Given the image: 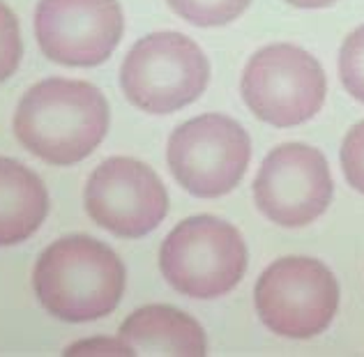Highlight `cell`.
<instances>
[{"instance_id": "cell-3", "label": "cell", "mask_w": 364, "mask_h": 357, "mask_svg": "<svg viewBox=\"0 0 364 357\" xmlns=\"http://www.w3.org/2000/svg\"><path fill=\"white\" fill-rule=\"evenodd\" d=\"M164 279L178 293L213 300L233 291L247 270V247L224 219L189 217L168 233L159 252Z\"/></svg>"}, {"instance_id": "cell-18", "label": "cell", "mask_w": 364, "mask_h": 357, "mask_svg": "<svg viewBox=\"0 0 364 357\" xmlns=\"http://www.w3.org/2000/svg\"><path fill=\"white\" fill-rule=\"evenodd\" d=\"M289 5H295V7H328V5H332L334 0H286Z\"/></svg>"}, {"instance_id": "cell-4", "label": "cell", "mask_w": 364, "mask_h": 357, "mask_svg": "<svg viewBox=\"0 0 364 357\" xmlns=\"http://www.w3.org/2000/svg\"><path fill=\"white\" fill-rule=\"evenodd\" d=\"M210 65L187 35L164 31L141 37L120 67L127 100L148 113H171L205 90Z\"/></svg>"}, {"instance_id": "cell-8", "label": "cell", "mask_w": 364, "mask_h": 357, "mask_svg": "<svg viewBox=\"0 0 364 357\" xmlns=\"http://www.w3.org/2000/svg\"><path fill=\"white\" fill-rule=\"evenodd\" d=\"M254 201L274 224L298 228L311 224L332 201V176L323 152L304 143H284L261 164Z\"/></svg>"}, {"instance_id": "cell-10", "label": "cell", "mask_w": 364, "mask_h": 357, "mask_svg": "<svg viewBox=\"0 0 364 357\" xmlns=\"http://www.w3.org/2000/svg\"><path fill=\"white\" fill-rule=\"evenodd\" d=\"M118 0H40L35 35L46 58L60 65L90 67L113 53L122 37Z\"/></svg>"}, {"instance_id": "cell-6", "label": "cell", "mask_w": 364, "mask_h": 357, "mask_svg": "<svg viewBox=\"0 0 364 357\" xmlns=\"http://www.w3.org/2000/svg\"><path fill=\"white\" fill-rule=\"evenodd\" d=\"M254 300L267 330L289 339H311L337 314L339 286L321 260L282 258L258 279Z\"/></svg>"}, {"instance_id": "cell-12", "label": "cell", "mask_w": 364, "mask_h": 357, "mask_svg": "<svg viewBox=\"0 0 364 357\" xmlns=\"http://www.w3.org/2000/svg\"><path fill=\"white\" fill-rule=\"evenodd\" d=\"M49 212L44 182L26 164L0 157V247L28 240Z\"/></svg>"}, {"instance_id": "cell-2", "label": "cell", "mask_w": 364, "mask_h": 357, "mask_svg": "<svg viewBox=\"0 0 364 357\" xmlns=\"http://www.w3.org/2000/svg\"><path fill=\"white\" fill-rule=\"evenodd\" d=\"M33 284L49 314L67 323H88L118 307L124 293V265L100 240L70 235L44 249Z\"/></svg>"}, {"instance_id": "cell-13", "label": "cell", "mask_w": 364, "mask_h": 357, "mask_svg": "<svg viewBox=\"0 0 364 357\" xmlns=\"http://www.w3.org/2000/svg\"><path fill=\"white\" fill-rule=\"evenodd\" d=\"M252 0H168V5L189 23L224 26L240 16Z\"/></svg>"}, {"instance_id": "cell-15", "label": "cell", "mask_w": 364, "mask_h": 357, "mask_svg": "<svg viewBox=\"0 0 364 357\" xmlns=\"http://www.w3.org/2000/svg\"><path fill=\"white\" fill-rule=\"evenodd\" d=\"M23 53L21 33H18V21L14 12L5 3H0V81H5L7 76L18 67Z\"/></svg>"}, {"instance_id": "cell-5", "label": "cell", "mask_w": 364, "mask_h": 357, "mask_svg": "<svg viewBox=\"0 0 364 357\" xmlns=\"http://www.w3.org/2000/svg\"><path fill=\"white\" fill-rule=\"evenodd\" d=\"M168 169L189 194L217 198L242 180L252 141L242 124L222 113L182 122L168 139Z\"/></svg>"}, {"instance_id": "cell-7", "label": "cell", "mask_w": 364, "mask_h": 357, "mask_svg": "<svg viewBox=\"0 0 364 357\" xmlns=\"http://www.w3.org/2000/svg\"><path fill=\"white\" fill-rule=\"evenodd\" d=\"M325 72L311 53L293 44H270L247 63L242 97L263 122L293 127L321 111Z\"/></svg>"}, {"instance_id": "cell-16", "label": "cell", "mask_w": 364, "mask_h": 357, "mask_svg": "<svg viewBox=\"0 0 364 357\" xmlns=\"http://www.w3.org/2000/svg\"><path fill=\"white\" fill-rule=\"evenodd\" d=\"M341 169L348 185L364 194V122H358L341 143Z\"/></svg>"}, {"instance_id": "cell-11", "label": "cell", "mask_w": 364, "mask_h": 357, "mask_svg": "<svg viewBox=\"0 0 364 357\" xmlns=\"http://www.w3.org/2000/svg\"><path fill=\"white\" fill-rule=\"evenodd\" d=\"M118 334L134 355H205L203 327L173 307H143L120 325Z\"/></svg>"}, {"instance_id": "cell-9", "label": "cell", "mask_w": 364, "mask_h": 357, "mask_svg": "<svg viewBox=\"0 0 364 357\" xmlns=\"http://www.w3.org/2000/svg\"><path fill=\"white\" fill-rule=\"evenodd\" d=\"M85 210L97 226L120 238H143L168 212V194L155 171L139 159L102 161L85 185Z\"/></svg>"}, {"instance_id": "cell-17", "label": "cell", "mask_w": 364, "mask_h": 357, "mask_svg": "<svg viewBox=\"0 0 364 357\" xmlns=\"http://www.w3.org/2000/svg\"><path fill=\"white\" fill-rule=\"evenodd\" d=\"M65 355H134V353L120 336L118 339L97 336V339H83L79 343L70 346V348L65 351Z\"/></svg>"}, {"instance_id": "cell-1", "label": "cell", "mask_w": 364, "mask_h": 357, "mask_svg": "<svg viewBox=\"0 0 364 357\" xmlns=\"http://www.w3.org/2000/svg\"><path fill=\"white\" fill-rule=\"evenodd\" d=\"M109 129V104L100 88L76 79H44L28 88L14 113V134L49 164H76Z\"/></svg>"}, {"instance_id": "cell-14", "label": "cell", "mask_w": 364, "mask_h": 357, "mask_svg": "<svg viewBox=\"0 0 364 357\" xmlns=\"http://www.w3.org/2000/svg\"><path fill=\"white\" fill-rule=\"evenodd\" d=\"M339 76L348 95L364 102V26L353 31L341 46Z\"/></svg>"}]
</instances>
